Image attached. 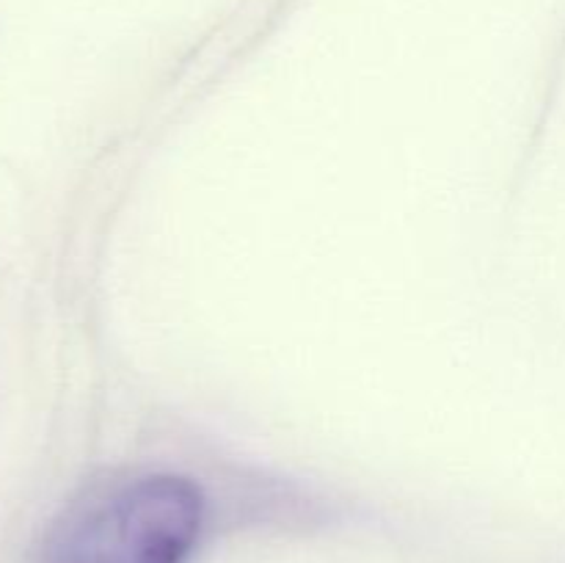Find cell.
<instances>
[{
  "mask_svg": "<svg viewBox=\"0 0 565 563\" xmlns=\"http://www.w3.org/2000/svg\"><path fill=\"white\" fill-rule=\"evenodd\" d=\"M202 517V491L180 475L99 480L50 522L36 563H188Z\"/></svg>",
  "mask_w": 565,
  "mask_h": 563,
  "instance_id": "cell-1",
  "label": "cell"
}]
</instances>
